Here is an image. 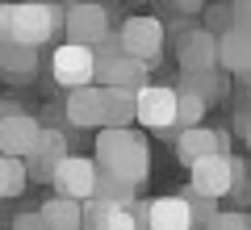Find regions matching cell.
I'll use <instances>...</instances> for the list:
<instances>
[{
  "label": "cell",
  "mask_w": 251,
  "mask_h": 230,
  "mask_svg": "<svg viewBox=\"0 0 251 230\" xmlns=\"http://www.w3.org/2000/svg\"><path fill=\"white\" fill-rule=\"evenodd\" d=\"M63 26H67V9L50 4V0H13V4H0V38L4 42L46 46Z\"/></svg>",
  "instance_id": "6da1fadb"
},
{
  "label": "cell",
  "mask_w": 251,
  "mask_h": 230,
  "mask_svg": "<svg viewBox=\"0 0 251 230\" xmlns=\"http://www.w3.org/2000/svg\"><path fill=\"white\" fill-rule=\"evenodd\" d=\"M97 163H100V172H113L122 180L143 184L147 172H151V147H147L143 134H134V126H126V130H100Z\"/></svg>",
  "instance_id": "7a4b0ae2"
},
{
  "label": "cell",
  "mask_w": 251,
  "mask_h": 230,
  "mask_svg": "<svg viewBox=\"0 0 251 230\" xmlns=\"http://www.w3.org/2000/svg\"><path fill=\"white\" fill-rule=\"evenodd\" d=\"M234 180H243V159H234L230 151H214L188 168V188H197L201 197H214V201L234 193Z\"/></svg>",
  "instance_id": "3957f363"
},
{
  "label": "cell",
  "mask_w": 251,
  "mask_h": 230,
  "mask_svg": "<svg viewBox=\"0 0 251 230\" xmlns=\"http://www.w3.org/2000/svg\"><path fill=\"white\" fill-rule=\"evenodd\" d=\"M97 67H100L97 51H92V46H80V42H63L59 51L50 54V76H54V84H63L67 92L97 84Z\"/></svg>",
  "instance_id": "277c9868"
},
{
  "label": "cell",
  "mask_w": 251,
  "mask_h": 230,
  "mask_svg": "<svg viewBox=\"0 0 251 230\" xmlns=\"http://www.w3.org/2000/svg\"><path fill=\"white\" fill-rule=\"evenodd\" d=\"M38 138H42L38 117L25 113L17 101H4V105H0V151H4V155H21V159H29L34 147H38Z\"/></svg>",
  "instance_id": "5b68a950"
},
{
  "label": "cell",
  "mask_w": 251,
  "mask_h": 230,
  "mask_svg": "<svg viewBox=\"0 0 251 230\" xmlns=\"http://www.w3.org/2000/svg\"><path fill=\"white\" fill-rule=\"evenodd\" d=\"M138 226L143 230H197V218H193V205L188 197H151V201L134 205Z\"/></svg>",
  "instance_id": "8992f818"
},
{
  "label": "cell",
  "mask_w": 251,
  "mask_h": 230,
  "mask_svg": "<svg viewBox=\"0 0 251 230\" xmlns=\"http://www.w3.org/2000/svg\"><path fill=\"white\" fill-rule=\"evenodd\" d=\"M54 193L59 197H72V201H92L100 184V163L97 159H84V155H67V159L54 168L50 176Z\"/></svg>",
  "instance_id": "52a82bcc"
},
{
  "label": "cell",
  "mask_w": 251,
  "mask_h": 230,
  "mask_svg": "<svg viewBox=\"0 0 251 230\" xmlns=\"http://www.w3.org/2000/svg\"><path fill=\"white\" fill-rule=\"evenodd\" d=\"M117 34H122L126 54L143 59L147 67H155L163 59V21L159 17H126Z\"/></svg>",
  "instance_id": "ba28073f"
},
{
  "label": "cell",
  "mask_w": 251,
  "mask_h": 230,
  "mask_svg": "<svg viewBox=\"0 0 251 230\" xmlns=\"http://www.w3.org/2000/svg\"><path fill=\"white\" fill-rule=\"evenodd\" d=\"M176 105H180V92L172 84H147L138 92V126L147 130H176Z\"/></svg>",
  "instance_id": "9c48e42d"
},
{
  "label": "cell",
  "mask_w": 251,
  "mask_h": 230,
  "mask_svg": "<svg viewBox=\"0 0 251 230\" xmlns=\"http://www.w3.org/2000/svg\"><path fill=\"white\" fill-rule=\"evenodd\" d=\"M63 34H67V42H80V46H92V51H97L113 29H109V13L100 9V4H84V0H80L75 9H67V26H63Z\"/></svg>",
  "instance_id": "30bf717a"
},
{
  "label": "cell",
  "mask_w": 251,
  "mask_h": 230,
  "mask_svg": "<svg viewBox=\"0 0 251 230\" xmlns=\"http://www.w3.org/2000/svg\"><path fill=\"white\" fill-rule=\"evenodd\" d=\"M147 76H151V67H147L143 59H134V54H113V59H100L97 67V84L100 88H130V92H143Z\"/></svg>",
  "instance_id": "8fae6325"
},
{
  "label": "cell",
  "mask_w": 251,
  "mask_h": 230,
  "mask_svg": "<svg viewBox=\"0 0 251 230\" xmlns=\"http://www.w3.org/2000/svg\"><path fill=\"white\" fill-rule=\"evenodd\" d=\"M218 67L226 76H251V26H230L218 34Z\"/></svg>",
  "instance_id": "7c38bea8"
},
{
  "label": "cell",
  "mask_w": 251,
  "mask_h": 230,
  "mask_svg": "<svg viewBox=\"0 0 251 230\" xmlns=\"http://www.w3.org/2000/svg\"><path fill=\"white\" fill-rule=\"evenodd\" d=\"M176 59L184 67V76H197V71H214L218 67V38L209 29H188L176 42Z\"/></svg>",
  "instance_id": "4fadbf2b"
},
{
  "label": "cell",
  "mask_w": 251,
  "mask_h": 230,
  "mask_svg": "<svg viewBox=\"0 0 251 230\" xmlns=\"http://www.w3.org/2000/svg\"><path fill=\"white\" fill-rule=\"evenodd\" d=\"M84 230H143L134 205H113V201H84Z\"/></svg>",
  "instance_id": "5bb4252c"
},
{
  "label": "cell",
  "mask_w": 251,
  "mask_h": 230,
  "mask_svg": "<svg viewBox=\"0 0 251 230\" xmlns=\"http://www.w3.org/2000/svg\"><path fill=\"white\" fill-rule=\"evenodd\" d=\"M67 122L80 126V130H92V126L105 130V88L88 84V88L67 92Z\"/></svg>",
  "instance_id": "9a60e30c"
},
{
  "label": "cell",
  "mask_w": 251,
  "mask_h": 230,
  "mask_svg": "<svg viewBox=\"0 0 251 230\" xmlns=\"http://www.w3.org/2000/svg\"><path fill=\"white\" fill-rule=\"evenodd\" d=\"M214 151H226V130H209V126H193V130H180L176 134V155L180 163H193L214 155Z\"/></svg>",
  "instance_id": "2e32d148"
},
{
  "label": "cell",
  "mask_w": 251,
  "mask_h": 230,
  "mask_svg": "<svg viewBox=\"0 0 251 230\" xmlns=\"http://www.w3.org/2000/svg\"><path fill=\"white\" fill-rule=\"evenodd\" d=\"M67 159V142H63L59 130H42V138H38L34 155H29V172H34L38 180H50L54 168Z\"/></svg>",
  "instance_id": "e0dca14e"
},
{
  "label": "cell",
  "mask_w": 251,
  "mask_h": 230,
  "mask_svg": "<svg viewBox=\"0 0 251 230\" xmlns=\"http://www.w3.org/2000/svg\"><path fill=\"white\" fill-rule=\"evenodd\" d=\"M138 122V92L105 88V130H126Z\"/></svg>",
  "instance_id": "ac0fdd59"
},
{
  "label": "cell",
  "mask_w": 251,
  "mask_h": 230,
  "mask_svg": "<svg viewBox=\"0 0 251 230\" xmlns=\"http://www.w3.org/2000/svg\"><path fill=\"white\" fill-rule=\"evenodd\" d=\"M38 213L46 218V230H84V201H72V197L54 193Z\"/></svg>",
  "instance_id": "d6986e66"
},
{
  "label": "cell",
  "mask_w": 251,
  "mask_h": 230,
  "mask_svg": "<svg viewBox=\"0 0 251 230\" xmlns=\"http://www.w3.org/2000/svg\"><path fill=\"white\" fill-rule=\"evenodd\" d=\"M0 67L9 71V76H34L38 71V46L4 42V38H0Z\"/></svg>",
  "instance_id": "ffe728a7"
},
{
  "label": "cell",
  "mask_w": 251,
  "mask_h": 230,
  "mask_svg": "<svg viewBox=\"0 0 251 230\" xmlns=\"http://www.w3.org/2000/svg\"><path fill=\"white\" fill-rule=\"evenodd\" d=\"M29 163L21 155H0V197H21L29 184Z\"/></svg>",
  "instance_id": "44dd1931"
},
{
  "label": "cell",
  "mask_w": 251,
  "mask_h": 230,
  "mask_svg": "<svg viewBox=\"0 0 251 230\" xmlns=\"http://www.w3.org/2000/svg\"><path fill=\"white\" fill-rule=\"evenodd\" d=\"M176 92H180V105H176V134H180V130L201 126V117H205V105H209V101L201 97L197 88H188V84H176Z\"/></svg>",
  "instance_id": "7402d4cb"
},
{
  "label": "cell",
  "mask_w": 251,
  "mask_h": 230,
  "mask_svg": "<svg viewBox=\"0 0 251 230\" xmlns=\"http://www.w3.org/2000/svg\"><path fill=\"white\" fill-rule=\"evenodd\" d=\"M138 188H143V184H134V180H122V176H113V172H100L97 197H100V201H113V205H134L138 201Z\"/></svg>",
  "instance_id": "603a6c76"
},
{
  "label": "cell",
  "mask_w": 251,
  "mask_h": 230,
  "mask_svg": "<svg viewBox=\"0 0 251 230\" xmlns=\"http://www.w3.org/2000/svg\"><path fill=\"white\" fill-rule=\"evenodd\" d=\"M184 197H188V205H193V218H197V226H201V230H205L209 222H214L218 213H222V209H218V201H214V197H201L197 188H188Z\"/></svg>",
  "instance_id": "cb8c5ba5"
},
{
  "label": "cell",
  "mask_w": 251,
  "mask_h": 230,
  "mask_svg": "<svg viewBox=\"0 0 251 230\" xmlns=\"http://www.w3.org/2000/svg\"><path fill=\"white\" fill-rule=\"evenodd\" d=\"M184 84H188V88H197L205 101H218V97H222V80H218L214 71H197V76H184Z\"/></svg>",
  "instance_id": "d4e9b609"
},
{
  "label": "cell",
  "mask_w": 251,
  "mask_h": 230,
  "mask_svg": "<svg viewBox=\"0 0 251 230\" xmlns=\"http://www.w3.org/2000/svg\"><path fill=\"white\" fill-rule=\"evenodd\" d=\"M205 230H251V213L234 209V213H218L214 222H209Z\"/></svg>",
  "instance_id": "484cf974"
},
{
  "label": "cell",
  "mask_w": 251,
  "mask_h": 230,
  "mask_svg": "<svg viewBox=\"0 0 251 230\" xmlns=\"http://www.w3.org/2000/svg\"><path fill=\"white\" fill-rule=\"evenodd\" d=\"M13 230H46V218L42 213H17L13 218Z\"/></svg>",
  "instance_id": "4316f807"
},
{
  "label": "cell",
  "mask_w": 251,
  "mask_h": 230,
  "mask_svg": "<svg viewBox=\"0 0 251 230\" xmlns=\"http://www.w3.org/2000/svg\"><path fill=\"white\" fill-rule=\"evenodd\" d=\"M230 13L239 26H251V0H230Z\"/></svg>",
  "instance_id": "83f0119b"
},
{
  "label": "cell",
  "mask_w": 251,
  "mask_h": 230,
  "mask_svg": "<svg viewBox=\"0 0 251 230\" xmlns=\"http://www.w3.org/2000/svg\"><path fill=\"white\" fill-rule=\"evenodd\" d=\"M172 4H176L180 13H201V4H205V0H172Z\"/></svg>",
  "instance_id": "f1b7e54d"
},
{
  "label": "cell",
  "mask_w": 251,
  "mask_h": 230,
  "mask_svg": "<svg viewBox=\"0 0 251 230\" xmlns=\"http://www.w3.org/2000/svg\"><path fill=\"white\" fill-rule=\"evenodd\" d=\"M239 134H243V142H247V151H251V113L239 122Z\"/></svg>",
  "instance_id": "f546056e"
},
{
  "label": "cell",
  "mask_w": 251,
  "mask_h": 230,
  "mask_svg": "<svg viewBox=\"0 0 251 230\" xmlns=\"http://www.w3.org/2000/svg\"><path fill=\"white\" fill-rule=\"evenodd\" d=\"M50 4H63V9H75V4H80V0H50Z\"/></svg>",
  "instance_id": "4dcf8cb0"
}]
</instances>
